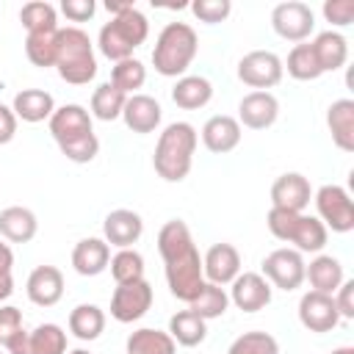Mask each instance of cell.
<instances>
[{
    "mask_svg": "<svg viewBox=\"0 0 354 354\" xmlns=\"http://www.w3.org/2000/svg\"><path fill=\"white\" fill-rule=\"evenodd\" d=\"M158 252L166 266L163 271H166V285H169L171 296L188 304L205 285L202 257L191 238L188 224L180 218L166 221L158 232Z\"/></svg>",
    "mask_w": 354,
    "mask_h": 354,
    "instance_id": "cell-1",
    "label": "cell"
},
{
    "mask_svg": "<svg viewBox=\"0 0 354 354\" xmlns=\"http://www.w3.org/2000/svg\"><path fill=\"white\" fill-rule=\"evenodd\" d=\"M196 141H199V136H196L194 124H188V122L166 124L163 133L158 136L155 155H152V166H155L158 177H163L166 183H183L191 171Z\"/></svg>",
    "mask_w": 354,
    "mask_h": 354,
    "instance_id": "cell-2",
    "label": "cell"
},
{
    "mask_svg": "<svg viewBox=\"0 0 354 354\" xmlns=\"http://www.w3.org/2000/svg\"><path fill=\"white\" fill-rule=\"evenodd\" d=\"M196 50H199L196 30L188 22H169L155 39V50H152L155 72L163 77H183L185 69L194 64Z\"/></svg>",
    "mask_w": 354,
    "mask_h": 354,
    "instance_id": "cell-3",
    "label": "cell"
},
{
    "mask_svg": "<svg viewBox=\"0 0 354 354\" xmlns=\"http://www.w3.org/2000/svg\"><path fill=\"white\" fill-rule=\"evenodd\" d=\"M55 69L61 80L72 86H86L97 75V58L94 44L86 30L80 28H58V55Z\"/></svg>",
    "mask_w": 354,
    "mask_h": 354,
    "instance_id": "cell-4",
    "label": "cell"
},
{
    "mask_svg": "<svg viewBox=\"0 0 354 354\" xmlns=\"http://www.w3.org/2000/svg\"><path fill=\"white\" fill-rule=\"evenodd\" d=\"M147 36H149V22H147V17L133 6V8H127L124 14L111 17V22H105V25L100 28L97 44H100V53L116 64V61L133 58V50L141 47V44L147 41Z\"/></svg>",
    "mask_w": 354,
    "mask_h": 354,
    "instance_id": "cell-5",
    "label": "cell"
},
{
    "mask_svg": "<svg viewBox=\"0 0 354 354\" xmlns=\"http://www.w3.org/2000/svg\"><path fill=\"white\" fill-rule=\"evenodd\" d=\"M315 207L326 230L332 232L354 230V202L343 185H321L315 191Z\"/></svg>",
    "mask_w": 354,
    "mask_h": 354,
    "instance_id": "cell-6",
    "label": "cell"
},
{
    "mask_svg": "<svg viewBox=\"0 0 354 354\" xmlns=\"http://www.w3.org/2000/svg\"><path fill=\"white\" fill-rule=\"evenodd\" d=\"M282 58L271 50H252L238 61V80L254 91L274 88L282 80Z\"/></svg>",
    "mask_w": 354,
    "mask_h": 354,
    "instance_id": "cell-7",
    "label": "cell"
},
{
    "mask_svg": "<svg viewBox=\"0 0 354 354\" xmlns=\"http://www.w3.org/2000/svg\"><path fill=\"white\" fill-rule=\"evenodd\" d=\"M271 28L285 41H304L315 28V14L301 0H288L274 6L271 11Z\"/></svg>",
    "mask_w": 354,
    "mask_h": 354,
    "instance_id": "cell-8",
    "label": "cell"
},
{
    "mask_svg": "<svg viewBox=\"0 0 354 354\" xmlns=\"http://www.w3.org/2000/svg\"><path fill=\"white\" fill-rule=\"evenodd\" d=\"M304 257L296 249H274L263 257V277L279 290H296L304 282Z\"/></svg>",
    "mask_w": 354,
    "mask_h": 354,
    "instance_id": "cell-9",
    "label": "cell"
},
{
    "mask_svg": "<svg viewBox=\"0 0 354 354\" xmlns=\"http://www.w3.org/2000/svg\"><path fill=\"white\" fill-rule=\"evenodd\" d=\"M152 299H155V293H152V285L147 279L116 285V290L111 296V315L119 324H133L149 313Z\"/></svg>",
    "mask_w": 354,
    "mask_h": 354,
    "instance_id": "cell-10",
    "label": "cell"
},
{
    "mask_svg": "<svg viewBox=\"0 0 354 354\" xmlns=\"http://www.w3.org/2000/svg\"><path fill=\"white\" fill-rule=\"evenodd\" d=\"M8 354H66V332L58 324H39L33 332H19L6 343Z\"/></svg>",
    "mask_w": 354,
    "mask_h": 354,
    "instance_id": "cell-11",
    "label": "cell"
},
{
    "mask_svg": "<svg viewBox=\"0 0 354 354\" xmlns=\"http://www.w3.org/2000/svg\"><path fill=\"white\" fill-rule=\"evenodd\" d=\"M299 321L304 329L310 332H332L340 321L337 315V307H335V299L329 293H318V290H307L301 299H299Z\"/></svg>",
    "mask_w": 354,
    "mask_h": 354,
    "instance_id": "cell-12",
    "label": "cell"
},
{
    "mask_svg": "<svg viewBox=\"0 0 354 354\" xmlns=\"http://www.w3.org/2000/svg\"><path fill=\"white\" fill-rule=\"evenodd\" d=\"M230 285V301L243 313H257L271 301V285L257 271H243Z\"/></svg>",
    "mask_w": 354,
    "mask_h": 354,
    "instance_id": "cell-13",
    "label": "cell"
},
{
    "mask_svg": "<svg viewBox=\"0 0 354 354\" xmlns=\"http://www.w3.org/2000/svg\"><path fill=\"white\" fill-rule=\"evenodd\" d=\"M310 199H313L310 180L304 174H299V171H285L271 185V207L301 213L310 205Z\"/></svg>",
    "mask_w": 354,
    "mask_h": 354,
    "instance_id": "cell-14",
    "label": "cell"
},
{
    "mask_svg": "<svg viewBox=\"0 0 354 354\" xmlns=\"http://www.w3.org/2000/svg\"><path fill=\"white\" fill-rule=\"evenodd\" d=\"M47 122H50V136L55 138V144H66V141H75L80 136L94 133L91 130V113L77 102L55 108Z\"/></svg>",
    "mask_w": 354,
    "mask_h": 354,
    "instance_id": "cell-15",
    "label": "cell"
},
{
    "mask_svg": "<svg viewBox=\"0 0 354 354\" xmlns=\"http://www.w3.org/2000/svg\"><path fill=\"white\" fill-rule=\"evenodd\" d=\"M205 282L230 285L241 274V252L232 243H213L202 257Z\"/></svg>",
    "mask_w": 354,
    "mask_h": 354,
    "instance_id": "cell-16",
    "label": "cell"
},
{
    "mask_svg": "<svg viewBox=\"0 0 354 354\" xmlns=\"http://www.w3.org/2000/svg\"><path fill=\"white\" fill-rule=\"evenodd\" d=\"M279 116V102L271 91H249L238 102V124L249 130H266L277 122Z\"/></svg>",
    "mask_w": 354,
    "mask_h": 354,
    "instance_id": "cell-17",
    "label": "cell"
},
{
    "mask_svg": "<svg viewBox=\"0 0 354 354\" xmlns=\"http://www.w3.org/2000/svg\"><path fill=\"white\" fill-rule=\"evenodd\" d=\"M144 232V221L136 210H127V207H119V210H111L102 221V235H105V243L111 246H119V249H130Z\"/></svg>",
    "mask_w": 354,
    "mask_h": 354,
    "instance_id": "cell-18",
    "label": "cell"
},
{
    "mask_svg": "<svg viewBox=\"0 0 354 354\" xmlns=\"http://www.w3.org/2000/svg\"><path fill=\"white\" fill-rule=\"evenodd\" d=\"M25 290L36 307H53L64 296V274L55 266H36L28 277Z\"/></svg>",
    "mask_w": 354,
    "mask_h": 354,
    "instance_id": "cell-19",
    "label": "cell"
},
{
    "mask_svg": "<svg viewBox=\"0 0 354 354\" xmlns=\"http://www.w3.org/2000/svg\"><path fill=\"white\" fill-rule=\"evenodd\" d=\"M160 116H163L160 102L149 94H130L127 102H124V111H122V119H124L127 130L141 133V136L158 130Z\"/></svg>",
    "mask_w": 354,
    "mask_h": 354,
    "instance_id": "cell-20",
    "label": "cell"
},
{
    "mask_svg": "<svg viewBox=\"0 0 354 354\" xmlns=\"http://www.w3.org/2000/svg\"><path fill=\"white\" fill-rule=\"evenodd\" d=\"M202 144L213 152V155H227L241 144V124L235 116L218 113L210 116L202 127Z\"/></svg>",
    "mask_w": 354,
    "mask_h": 354,
    "instance_id": "cell-21",
    "label": "cell"
},
{
    "mask_svg": "<svg viewBox=\"0 0 354 354\" xmlns=\"http://www.w3.org/2000/svg\"><path fill=\"white\" fill-rule=\"evenodd\" d=\"M111 263V246L105 238H83L72 249V266L80 277H97Z\"/></svg>",
    "mask_w": 354,
    "mask_h": 354,
    "instance_id": "cell-22",
    "label": "cell"
},
{
    "mask_svg": "<svg viewBox=\"0 0 354 354\" xmlns=\"http://www.w3.org/2000/svg\"><path fill=\"white\" fill-rule=\"evenodd\" d=\"M171 100L183 111H199L213 100V86L202 75H183L171 86Z\"/></svg>",
    "mask_w": 354,
    "mask_h": 354,
    "instance_id": "cell-23",
    "label": "cell"
},
{
    "mask_svg": "<svg viewBox=\"0 0 354 354\" xmlns=\"http://www.w3.org/2000/svg\"><path fill=\"white\" fill-rule=\"evenodd\" d=\"M11 111H14L17 119L36 124V122H44V119L53 116L55 100H53V94L44 91V88H22V91L14 97Z\"/></svg>",
    "mask_w": 354,
    "mask_h": 354,
    "instance_id": "cell-24",
    "label": "cell"
},
{
    "mask_svg": "<svg viewBox=\"0 0 354 354\" xmlns=\"http://www.w3.org/2000/svg\"><path fill=\"white\" fill-rule=\"evenodd\" d=\"M310 47H313V53H315V58H318L321 72H335V69H340V66L348 61V41H346V36L337 33V30H324V33H318V36L310 41Z\"/></svg>",
    "mask_w": 354,
    "mask_h": 354,
    "instance_id": "cell-25",
    "label": "cell"
},
{
    "mask_svg": "<svg viewBox=\"0 0 354 354\" xmlns=\"http://www.w3.org/2000/svg\"><path fill=\"white\" fill-rule=\"evenodd\" d=\"M332 141L343 152H354V100H335L326 111Z\"/></svg>",
    "mask_w": 354,
    "mask_h": 354,
    "instance_id": "cell-26",
    "label": "cell"
},
{
    "mask_svg": "<svg viewBox=\"0 0 354 354\" xmlns=\"http://www.w3.org/2000/svg\"><path fill=\"white\" fill-rule=\"evenodd\" d=\"M326 238H329V230L321 224L318 216H304L299 213L293 227H290V235H288V243L296 246V252H321L326 246Z\"/></svg>",
    "mask_w": 354,
    "mask_h": 354,
    "instance_id": "cell-27",
    "label": "cell"
},
{
    "mask_svg": "<svg viewBox=\"0 0 354 354\" xmlns=\"http://www.w3.org/2000/svg\"><path fill=\"white\" fill-rule=\"evenodd\" d=\"M304 279H310L313 290L318 293H335L343 285V266L337 257L332 254H318L315 260H310V266H304Z\"/></svg>",
    "mask_w": 354,
    "mask_h": 354,
    "instance_id": "cell-28",
    "label": "cell"
},
{
    "mask_svg": "<svg viewBox=\"0 0 354 354\" xmlns=\"http://www.w3.org/2000/svg\"><path fill=\"white\" fill-rule=\"evenodd\" d=\"M36 230H39V221H36V213L33 210L19 207V205L0 210V235L6 241H11V243H28V241H33Z\"/></svg>",
    "mask_w": 354,
    "mask_h": 354,
    "instance_id": "cell-29",
    "label": "cell"
},
{
    "mask_svg": "<svg viewBox=\"0 0 354 354\" xmlns=\"http://www.w3.org/2000/svg\"><path fill=\"white\" fill-rule=\"evenodd\" d=\"M169 335H171L174 343H180L185 348H194L207 337V321L199 318L191 310H180L169 318Z\"/></svg>",
    "mask_w": 354,
    "mask_h": 354,
    "instance_id": "cell-30",
    "label": "cell"
},
{
    "mask_svg": "<svg viewBox=\"0 0 354 354\" xmlns=\"http://www.w3.org/2000/svg\"><path fill=\"white\" fill-rule=\"evenodd\" d=\"M127 354H177V343L171 340L169 332H160V329H136L130 337H127Z\"/></svg>",
    "mask_w": 354,
    "mask_h": 354,
    "instance_id": "cell-31",
    "label": "cell"
},
{
    "mask_svg": "<svg viewBox=\"0 0 354 354\" xmlns=\"http://www.w3.org/2000/svg\"><path fill=\"white\" fill-rule=\"evenodd\" d=\"M105 329V313L97 304H77L69 313V332L77 340H97Z\"/></svg>",
    "mask_w": 354,
    "mask_h": 354,
    "instance_id": "cell-32",
    "label": "cell"
},
{
    "mask_svg": "<svg viewBox=\"0 0 354 354\" xmlns=\"http://www.w3.org/2000/svg\"><path fill=\"white\" fill-rule=\"evenodd\" d=\"M124 102H127V94L119 91L111 80L100 83L94 88V94H91V116H97L100 122H113V119L122 116Z\"/></svg>",
    "mask_w": 354,
    "mask_h": 354,
    "instance_id": "cell-33",
    "label": "cell"
},
{
    "mask_svg": "<svg viewBox=\"0 0 354 354\" xmlns=\"http://www.w3.org/2000/svg\"><path fill=\"white\" fill-rule=\"evenodd\" d=\"M230 307V296L221 285H213V282H205L202 290L188 301V310L196 313L199 318L210 321V318H221Z\"/></svg>",
    "mask_w": 354,
    "mask_h": 354,
    "instance_id": "cell-34",
    "label": "cell"
},
{
    "mask_svg": "<svg viewBox=\"0 0 354 354\" xmlns=\"http://www.w3.org/2000/svg\"><path fill=\"white\" fill-rule=\"evenodd\" d=\"M25 55L33 66H55V55H58V30H47V33H28L25 39Z\"/></svg>",
    "mask_w": 354,
    "mask_h": 354,
    "instance_id": "cell-35",
    "label": "cell"
},
{
    "mask_svg": "<svg viewBox=\"0 0 354 354\" xmlns=\"http://www.w3.org/2000/svg\"><path fill=\"white\" fill-rule=\"evenodd\" d=\"M19 22L28 33H47V30H58V17H55V6L50 3H25L19 11Z\"/></svg>",
    "mask_w": 354,
    "mask_h": 354,
    "instance_id": "cell-36",
    "label": "cell"
},
{
    "mask_svg": "<svg viewBox=\"0 0 354 354\" xmlns=\"http://www.w3.org/2000/svg\"><path fill=\"white\" fill-rule=\"evenodd\" d=\"M282 69H288V75L296 77V80H318L324 75L310 44H296L288 53V61L282 64Z\"/></svg>",
    "mask_w": 354,
    "mask_h": 354,
    "instance_id": "cell-37",
    "label": "cell"
},
{
    "mask_svg": "<svg viewBox=\"0 0 354 354\" xmlns=\"http://www.w3.org/2000/svg\"><path fill=\"white\" fill-rule=\"evenodd\" d=\"M147 80V66L138 61V58H124V61H116L113 69H111V83L124 91L127 97L136 94Z\"/></svg>",
    "mask_w": 354,
    "mask_h": 354,
    "instance_id": "cell-38",
    "label": "cell"
},
{
    "mask_svg": "<svg viewBox=\"0 0 354 354\" xmlns=\"http://www.w3.org/2000/svg\"><path fill=\"white\" fill-rule=\"evenodd\" d=\"M111 274L116 279V285H127V282H138L144 279V257L136 249H119L111 257Z\"/></svg>",
    "mask_w": 354,
    "mask_h": 354,
    "instance_id": "cell-39",
    "label": "cell"
},
{
    "mask_svg": "<svg viewBox=\"0 0 354 354\" xmlns=\"http://www.w3.org/2000/svg\"><path fill=\"white\" fill-rule=\"evenodd\" d=\"M227 354H279V343L268 332H243L232 340Z\"/></svg>",
    "mask_w": 354,
    "mask_h": 354,
    "instance_id": "cell-40",
    "label": "cell"
},
{
    "mask_svg": "<svg viewBox=\"0 0 354 354\" xmlns=\"http://www.w3.org/2000/svg\"><path fill=\"white\" fill-rule=\"evenodd\" d=\"M58 149H61V155H64L66 160H72V163H88V160H94L97 152H100V138H97L94 133H88V136H80V138H75V141L58 144Z\"/></svg>",
    "mask_w": 354,
    "mask_h": 354,
    "instance_id": "cell-41",
    "label": "cell"
},
{
    "mask_svg": "<svg viewBox=\"0 0 354 354\" xmlns=\"http://www.w3.org/2000/svg\"><path fill=\"white\" fill-rule=\"evenodd\" d=\"M191 11L199 22H207V25H216V22H224L232 11V3L230 0H194L191 3Z\"/></svg>",
    "mask_w": 354,
    "mask_h": 354,
    "instance_id": "cell-42",
    "label": "cell"
},
{
    "mask_svg": "<svg viewBox=\"0 0 354 354\" xmlns=\"http://www.w3.org/2000/svg\"><path fill=\"white\" fill-rule=\"evenodd\" d=\"M324 17H326V22H332L337 28L351 25V19H354V0H326L324 3Z\"/></svg>",
    "mask_w": 354,
    "mask_h": 354,
    "instance_id": "cell-43",
    "label": "cell"
},
{
    "mask_svg": "<svg viewBox=\"0 0 354 354\" xmlns=\"http://www.w3.org/2000/svg\"><path fill=\"white\" fill-rule=\"evenodd\" d=\"M19 332H22V313L11 304H3L0 307V346H6Z\"/></svg>",
    "mask_w": 354,
    "mask_h": 354,
    "instance_id": "cell-44",
    "label": "cell"
},
{
    "mask_svg": "<svg viewBox=\"0 0 354 354\" xmlns=\"http://www.w3.org/2000/svg\"><path fill=\"white\" fill-rule=\"evenodd\" d=\"M332 299L340 318H354V279H343V285L335 290Z\"/></svg>",
    "mask_w": 354,
    "mask_h": 354,
    "instance_id": "cell-45",
    "label": "cell"
},
{
    "mask_svg": "<svg viewBox=\"0 0 354 354\" xmlns=\"http://www.w3.org/2000/svg\"><path fill=\"white\" fill-rule=\"evenodd\" d=\"M61 11H64L66 19H72V22H86V19L94 17L97 6H94V0H64V3H61Z\"/></svg>",
    "mask_w": 354,
    "mask_h": 354,
    "instance_id": "cell-46",
    "label": "cell"
},
{
    "mask_svg": "<svg viewBox=\"0 0 354 354\" xmlns=\"http://www.w3.org/2000/svg\"><path fill=\"white\" fill-rule=\"evenodd\" d=\"M17 136V116L11 108L0 105V144H8Z\"/></svg>",
    "mask_w": 354,
    "mask_h": 354,
    "instance_id": "cell-47",
    "label": "cell"
},
{
    "mask_svg": "<svg viewBox=\"0 0 354 354\" xmlns=\"http://www.w3.org/2000/svg\"><path fill=\"white\" fill-rule=\"evenodd\" d=\"M11 266H14V252L8 243L0 241V274H11Z\"/></svg>",
    "mask_w": 354,
    "mask_h": 354,
    "instance_id": "cell-48",
    "label": "cell"
},
{
    "mask_svg": "<svg viewBox=\"0 0 354 354\" xmlns=\"http://www.w3.org/2000/svg\"><path fill=\"white\" fill-rule=\"evenodd\" d=\"M14 293V279L11 274H0V301H6Z\"/></svg>",
    "mask_w": 354,
    "mask_h": 354,
    "instance_id": "cell-49",
    "label": "cell"
},
{
    "mask_svg": "<svg viewBox=\"0 0 354 354\" xmlns=\"http://www.w3.org/2000/svg\"><path fill=\"white\" fill-rule=\"evenodd\" d=\"M105 8H108V14H113V17H116V14H124L127 8H133V3H113V0H108V3H105Z\"/></svg>",
    "mask_w": 354,
    "mask_h": 354,
    "instance_id": "cell-50",
    "label": "cell"
},
{
    "mask_svg": "<svg viewBox=\"0 0 354 354\" xmlns=\"http://www.w3.org/2000/svg\"><path fill=\"white\" fill-rule=\"evenodd\" d=\"M329 354H354V348H351V346H340V348H335V351H329Z\"/></svg>",
    "mask_w": 354,
    "mask_h": 354,
    "instance_id": "cell-51",
    "label": "cell"
},
{
    "mask_svg": "<svg viewBox=\"0 0 354 354\" xmlns=\"http://www.w3.org/2000/svg\"><path fill=\"white\" fill-rule=\"evenodd\" d=\"M69 354H91V351H86V348H75V351H69Z\"/></svg>",
    "mask_w": 354,
    "mask_h": 354,
    "instance_id": "cell-52",
    "label": "cell"
}]
</instances>
